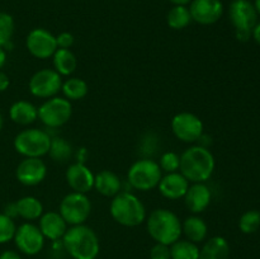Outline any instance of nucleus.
<instances>
[{"label": "nucleus", "instance_id": "obj_1", "mask_svg": "<svg viewBox=\"0 0 260 259\" xmlns=\"http://www.w3.org/2000/svg\"><path fill=\"white\" fill-rule=\"evenodd\" d=\"M215 156L202 145L190 146L180 155L179 170L189 183H206L215 172Z\"/></svg>", "mask_w": 260, "mask_h": 259}, {"label": "nucleus", "instance_id": "obj_2", "mask_svg": "<svg viewBox=\"0 0 260 259\" xmlns=\"http://www.w3.org/2000/svg\"><path fill=\"white\" fill-rule=\"evenodd\" d=\"M62 244L73 259H96L101 251L98 235L85 223L70 226L62 236Z\"/></svg>", "mask_w": 260, "mask_h": 259}, {"label": "nucleus", "instance_id": "obj_3", "mask_svg": "<svg viewBox=\"0 0 260 259\" xmlns=\"http://www.w3.org/2000/svg\"><path fill=\"white\" fill-rule=\"evenodd\" d=\"M147 233L156 243L172 245L182 236V221L168 208H156L146 217Z\"/></svg>", "mask_w": 260, "mask_h": 259}, {"label": "nucleus", "instance_id": "obj_4", "mask_svg": "<svg viewBox=\"0 0 260 259\" xmlns=\"http://www.w3.org/2000/svg\"><path fill=\"white\" fill-rule=\"evenodd\" d=\"M109 213L117 223L126 228H136L146 221L145 205L131 192H119L109 205Z\"/></svg>", "mask_w": 260, "mask_h": 259}, {"label": "nucleus", "instance_id": "obj_5", "mask_svg": "<svg viewBox=\"0 0 260 259\" xmlns=\"http://www.w3.org/2000/svg\"><path fill=\"white\" fill-rule=\"evenodd\" d=\"M258 12L250 0H233L229 7V18L235 27L236 38L241 42L250 40L253 28L258 23Z\"/></svg>", "mask_w": 260, "mask_h": 259}, {"label": "nucleus", "instance_id": "obj_6", "mask_svg": "<svg viewBox=\"0 0 260 259\" xmlns=\"http://www.w3.org/2000/svg\"><path fill=\"white\" fill-rule=\"evenodd\" d=\"M51 140L52 137L43 130L25 128L17 134L13 146L18 154L24 157H42L48 154Z\"/></svg>", "mask_w": 260, "mask_h": 259}, {"label": "nucleus", "instance_id": "obj_7", "mask_svg": "<svg viewBox=\"0 0 260 259\" xmlns=\"http://www.w3.org/2000/svg\"><path fill=\"white\" fill-rule=\"evenodd\" d=\"M161 177L162 172L157 161L149 157L136 160L127 172V182L129 185L142 192L157 188Z\"/></svg>", "mask_w": 260, "mask_h": 259}, {"label": "nucleus", "instance_id": "obj_8", "mask_svg": "<svg viewBox=\"0 0 260 259\" xmlns=\"http://www.w3.org/2000/svg\"><path fill=\"white\" fill-rule=\"evenodd\" d=\"M73 114V104L63 96L48 98L38 107V119L48 128H58L68 123Z\"/></svg>", "mask_w": 260, "mask_h": 259}, {"label": "nucleus", "instance_id": "obj_9", "mask_svg": "<svg viewBox=\"0 0 260 259\" xmlns=\"http://www.w3.org/2000/svg\"><path fill=\"white\" fill-rule=\"evenodd\" d=\"M58 212L68 225H83L91 213V202L84 193L70 192L61 200Z\"/></svg>", "mask_w": 260, "mask_h": 259}, {"label": "nucleus", "instance_id": "obj_10", "mask_svg": "<svg viewBox=\"0 0 260 259\" xmlns=\"http://www.w3.org/2000/svg\"><path fill=\"white\" fill-rule=\"evenodd\" d=\"M62 76L53 69H41L30 76L28 81L29 93L36 98L48 99L61 91Z\"/></svg>", "mask_w": 260, "mask_h": 259}, {"label": "nucleus", "instance_id": "obj_11", "mask_svg": "<svg viewBox=\"0 0 260 259\" xmlns=\"http://www.w3.org/2000/svg\"><path fill=\"white\" fill-rule=\"evenodd\" d=\"M172 132L179 141L185 144H193L201 140L203 136V126L202 119L194 113L190 112H180L177 113L172 119Z\"/></svg>", "mask_w": 260, "mask_h": 259}, {"label": "nucleus", "instance_id": "obj_12", "mask_svg": "<svg viewBox=\"0 0 260 259\" xmlns=\"http://www.w3.org/2000/svg\"><path fill=\"white\" fill-rule=\"evenodd\" d=\"M13 240L18 250L25 255H36L45 246V236L40 228L29 221L18 226Z\"/></svg>", "mask_w": 260, "mask_h": 259}, {"label": "nucleus", "instance_id": "obj_13", "mask_svg": "<svg viewBox=\"0 0 260 259\" xmlns=\"http://www.w3.org/2000/svg\"><path fill=\"white\" fill-rule=\"evenodd\" d=\"M25 47L33 57L47 60L57 50L56 36L45 28H33L25 37Z\"/></svg>", "mask_w": 260, "mask_h": 259}, {"label": "nucleus", "instance_id": "obj_14", "mask_svg": "<svg viewBox=\"0 0 260 259\" xmlns=\"http://www.w3.org/2000/svg\"><path fill=\"white\" fill-rule=\"evenodd\" d=\"M47 177V165L41 157H24L15 169V178L25 187L41 184Z\"/></svg>", "mask_w": 260, "mask_h": 259}, {"label": "nucleus", "instance_id": "obj_15", "mask_svg": "<svg viewBox=\"0 0 260 259\" xmlns=\"http://www.w3.org/2000/svg\"><path fill=\"white\" fill-rule=\"evenodd\" d=\"M188 8L193 22L201 25L215 24L223 14L221 0H192Z\"/></svg>", "mask_w": 260, "mask_h": 259}, {"label": "nucleus", "instance_id": "obj_16", "mask_svg": "<svg viewBox=\"0 0 260 259\" xmlns=\"http://www.w3.org/2000/svg\"><path fill=\"white\" fill-rule=\"evenodd\" d=\"M94 177L90 168L83 163H74L68 168L65 173L66 182L73 192L86 195L94 188Z\"/></svg>", "mask_w": 260, "mask_h": 259}, {"label": "nucleus", "instance_id": "obj_17", "mask_svg": "<svg viewBox=\"0 0 260 259\" xmlns=\"http://www.w3.org/2000/svg\"><path fill=\"white\" fill-rule=\"evenodd\" d=\"M183 198L188 211L193 215H198L207 210L211 205L212 193L206 183H190Z\"/></svg>", "mask_w": 260, "mask_h": 259}, {"label": "nucleus", "instance_id": "obj_18", "mask_svg": "<svg viewBox=\"0 0 260 259\" xmlns=\"http://www.w3.org/2000/svg\"><path fill=\"white\" fill-rule=\"evenodd\" d=\"M190 183L180 172L167 173L162 175L157 184L160 195L170 201H177L184 197Z\"/></svg>", "mask_w": 260, "mask_h": 259}, {"label": "nucleus", "instance_id": "obj_19", "mask_svg": "<svg viewBox=\"0 0 260 259\" xmlns=\"http://www.w3.org/2000/svg\"><path fill=\"white\" fill-rule=\"evenodd\" d=\"M38 220H40L38 221V228H40L45 239H48V240L56 241L58 239H62L66 230L69 229V225L58 211L43 212Z\"/></svg>", "mask_w": 260, "mask_h": 259}, {"label": "nucleus", "instance_id": "obj_20", "mask_svg": "<svg viewBox=\"0 0 260 259\" xmlns=\"http://www.w3.org/2000/svg\"><path fill=\"white\" fill-rule=\"evenodd\" d=\"M94 188L99 195L113 198L122 192V182L116 173L111 170H102L94 177Z\"/></svg>", "mask_w": 260, "mask_h": 259}, {"label": "nucleus", "instance_id": "obj_21", "mask_svg": "<svg viewBox=\"0 0 260 259\" xmlns=\"http://www.w3.org/2000/svg\"><path fill=\"white\" fill-rule=\"evenodd\" d=\"M9 118L20 126H28L38 119V108L28 101H17L10 106Z\"/></svg>", "mask_w": 260, "mask_h": 259}, {"label": "nucleus", "instance_id": "obj_22", "mask_svg": "<svg viewBox=\"0 0 260 259\" xmlns=\"http://www.w3.org/2000/svg\"><path fill=\"white\" fill-rule=\"evenodd\" d=\"M230 245L222 236H212L200 249L198 259H229Z\"/></svg>", "mask_w": 260, "mask_h": 259}, {"label": "nucleus", "instance_id": "obj_23", "mask_svg": "<svg viewBox=\"0 0 260 259\" xmlns=\"http://www.w3.org/2000/svg\"><path fill=\"white\" fill-rule=\"evenodd\" d=\"M182 233L187 240L198 244L207 238L208 226L206 221L198 215L188 216L182 222Z\"/></svg>", "mask_w": 260, "mask_h": 259}, {"label": "nucleus", "instance_id": "obj_24", "mask_svg": "<svg viewBox=\"0 0 260 259\" xmlns=\"http://www.w3.org/2000/svg\"><path fill=\"white\" fill-rule=\"evenodd\" d=\"M53 70L61 76H70L78 66V58L75 53L68 48H57L52 56Z\"/></svg>", "mask_w": 260, "mask_h": 259}, {"label": "nucleus", "instance_id": "obj_25", "mask_svg": "<svg viewBox=\"0 0 260 259\" xmlns=\"http://www.w3.org/2000/svg\"><path fill=\"white\" fill-rule=\"evenodd\" d=\"M17 205L18 217H22L25 221H35L42 216L43 205L37 197L33 196H24L15 202Z\"/></svg>", "mask_w": 260, "mask_h": 259}, {"label": "nucleus", "instance_id": "obj_26", "mask_svg": "<svg viewBox=\"0 0 260 259\" xmlns=\"http://www.w3.org/2000/svg\"><path fill=\"white\" fill-rule=\"evenodd\" d=\"M61 91L63 94V98L69 99L70 102L73 101H80V99L85 98L88 94L89 88L88 84L84 79L75 78V76H70L62 81L61 85Z\"/></svg>", "mask_w": 260, "mask_h": 259}, {"label": "nucleus", "instance_id": "obj_27", "mask_svg": "<svg viewBox=\"0 0 260 259\" xmlns=\"http://www.w3.org/2000/svg\"><path fill=\"white\" fill-rule=\"evenodd\" d=\"M193 22L189 8L184 5H173L167 14V23L172 29L182 30Z\"/></svg>", "mask_w": 260, "mask_h": 259}, {"label": "nucleus", "instance_id": "obj_28", "mask_svg": "<svg viewBox=\"0 0 260 259\" xmlns=\"http://www.w3.org/2000/svg\"><path fill=\"white\" fill-rule=\"evenodd\" d=\"M170 255L172 259H198L200 258V246L189 240L175 241L170 245Z\"/></svg>", "mask_w": 260, "mask_h": 259}, {"label": "nucleus", "instance_id": "obj_29", "mask_svg": "<svg viewBox=\"0 0 260 259\" xmlns=\"http://www.w3.org/2000/svg\"><path fill=\"white\" fill-rule=\"evenodd\" d=\"M48 155L56 163H66L73 156V146L62 137H55L51 140Z\"/></svg>", "mask_w": 260, "mask_h": 259}, {"label": "nucleus", "instance_id": "obj_30", "mask_svg": "<svg viewBox=\"0 0 260 259\" xmlns=\"http://www.w3.org/2000/svg\"><path fill=\"white\" fill-rule=\"evenodd\" d=\"M14 27V18L9 13L0 12V47L4 48L12 41Z\"/></svg>", "mask_w": 260, "mask_h": 259}, {"label": "nucleus", "instance_id": "obj_31", "mask_svg": "<svg viewBox=\"0 0 260 259\" xmlns=\"http://www.w3.org/2000/svg\"><path fill=\"white\" fill-rule=\"evenodd\" d=\"M260 228V212L256 210L246 211L239 220V229L244 234H254Z\"/></svg>", "mask_w": 260, "mask_h": 259}, {"label": "nucleus", "instance_id": "obj_32", "mask_svg": "<svg viewBox=\"0 0 260 259\" xmlns=\"http://www.w3.org/2000/svg\"><path fill=\"white\" fill-rule=\"evenodd\" d=\"M17 226L13 218L0 212V244H7L14 238Z\"/></svg>", "mask_w": 260, "mask_h": 259}, {"label": "nucleus", "instance_id": "obj_33", "mask_svg": "<svg viewBox=\"0 0 260 259\" xmlns=\"http://www.w3.org/2000/svg\"><path fill=\"white\" fill-rule=\"evenodd\" d=\"M159 167L161 172L164 173H174L179 172L180 167V155L174 151H167L160 156Z\"/></svg>", "mask_w": 260, "mask_h": 259}, {"label": "nucleus", "instance_id": "obj_34", "mask_svg": "<svg viewBox=\"0 0 260 259\" xmlns=\"http://www.w3.org/2000/svg\"><path fill=\"white\" fill-rule=\"evenodd\" d=\"M150 259H172L170 245L156 243L150 250Z\"/></svg>", "mask_w": 260, "mask_h": 259}, {"label": "nucleus", "instance_id": "obj_35", "mask_svg": "<svg viewBox=\"0 0 260 259\" xmlns=\"http://www.w3.org/2000/svg\"><path fill=\"white\" fill-rule=\"evenodd\" d=\"M74 42H75V37L70 32H61L60 35L56 36L57 48H68V50H70L73 47Z\"/></svg>", "mask_w": 260, "mask_h": 259}, {"label": "nucleus", "instance_id": "obj_36", "mask_svg": "<svg viewBox=\"0 0 260 259\" xmlns=\"http://www.w3.org/2000/svg\"><path fill=\"white\" fill-rule=\"evenodd\" d=\"M7 216H9L10 218H13L14 220L15 217H18V212H17V205H15V202H12V203H8L7 206L4 207V212Z\"/></svg>", "mask_w": 260, "mask_h": 259}, {"label": "nucleus", "instance_id": "obj_37", "mask_svg": "<svg viewBox=\"0 0 260 259\" xmlns=\"http://www.w3.org/2000/svg\"><path fill=\"white\" fill-rule=\"evenodd\" d=\"M9 85H10L9 76H8L4 71L0 70V93L7 90V89L9 88Z\"/></svg>", "mask_w": 260, "mask_h": 259}, {"label": "nucleus", "instance_id": "obj_38", "mask_svg": "<svg viewBox=\"0 0 260 259\" xmlns=\"http://www.w3.org/2000/svg\"><path fill=\"white\" fill-rule=\"evenodd\" d=\"M0 259H22V256L14 250H4L0 254Z\"/></svg>", "mask_w": 260, "mask_h": 259}, {"label": "nucleus", "instance_id": "obj_39", "mask_svg": "<svg viewBox=\"0 0 260 259\" xmlns=\"http://www.w3.org/2000/svg\"><path fill=\"white\" fill-rule=\"evenodd\" d=\"M251 37L255 40V42L260 46V22L256 23L255 27L253 28V32H251Z\"/></svg>", "mask_w": 260, "mask_h": 259}, {"label": "nucleus", "instance_id": "obj_40", "mask_svg": "<svg viewBox=\"0 0 260 259\" xmlns=\"http://www.w3.org/2000/svg\"><path fill=\"white\" fill-rule=\"evenodd\" d=\"M5 63H7V51L5 48L0 47V70L4 68Z\"/></svg>", "mask_w": 260, "mask_h": 259}, {"label": "nucleus", "instance_id": "obj_41", "mask_svg": "<svg viewBox=\"0 0 260 259\" xmlns=\"http://www.w3.org/2000/svg\"><path fill=\"white\" fill-rule=\"evenodd\" d=\"M173 5H184V7H188L190 4L192 0H169Z\"/></svg>", "mask_w": 260, "mask_h": 259}, {"label": "nucleus", "instance_id": "obj_42", "mask_svg": "<svg viewBox=\"0 0 260 259\" xmlns=\"http://www.w3.org/2000/svg\"><path fill=\"white\" fill-rule=\"evenodd\" d=\"M253 4H254V7H255V9H256V12H258V14L260 15V0H255V2H254Z\"/></svg>", "mask_w": 260, "mask_h": 259}, {"label": "nucleus", "instance_id": "obj_43", "mask_svg": "<svg viewBox=\"0 0 260 259\" xmlns=\"http://www.w3.org/2000/svg\"><path fill=\"white\" fill-rule=\"evenodd\" d=\"M3 126H4V117H3V113L0 112V131L3 130Z\"/></svg>", "mask_w": 260, "mask_h": 259}]
</instances>
